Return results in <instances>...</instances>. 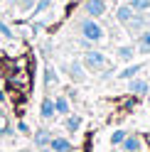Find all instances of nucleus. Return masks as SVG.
<instances>
[{
	"mask_svg": "<svg viewBox=\"0 0 150 152\" xmlns=\"http://www.w3.org/2000/svg\"><path fill=\"white\" fill-rule=\"evenodd\" d=\"M40 115H42V120H52L54 115H57V110H54V101H52V98H42Z\"/></svg>",
	"mask_w": 150,
	"mask_h": 152,
	"instance_id": "nucleus-5",
	"label": "nucleus"
},
{
	"mask_svg": "<svg viewBox=\"0 0 150 152\" xmlns=\"http://www.w3.org/2000/svg\"><path fill=\"white\" fill-rule=\"evenodd\" d=\"M106 0H86L84 3V12L89 17H104L106 15Z\"/></svg>",
	"mask_w": 150,
	"mask_h": 152,
	"instance_id": "nucleus-3",
	"label": "nucleus"
},
{
	"mask_svg": "<svg viewBox=\"0 0 150 152\" xmlns=\"http://www.w3.org/2000/svg\"><path fill=\"white\" fill-rule=\"evenodd\" d=\"M49 142H52V132L49 130H37L35 132V145L37 147H49Z\"/></svg>",
	"mask_w": 150,
	"mask_h": 152,
	"instance_id": "nucleus-9",
	"label": "nucleus"
},
{
	"mask_svg": "<svg viewBox=\"0 0 150 152\" xmlns=\"http://www.w3.org/2000/svg\"><path fill=\"white\" fill-rule=\"evenodd\" d=\"M138 52H140V54H150V30H143V34H140Z\"/></svg>",
	"mask_w": 150,
	"mask_h": 152,
	"instance_id": "nucleus-10",
	"label": "nucleus"
},
{
	"mask_svg": "<svg viewBox=\"0 0 150 152\" xmlns=\"http://www.w3.org/2000/svg\"><path fill=\"white\" fill-rule=\"evenodd\" d=\"M37 152H52V147H40Z\"/></svg>",
	"mask_w": 150,
	"mask_h": 152,
	"instance_id": "nucleus-24",
	"label": "nucleus"
},
{
	"mask_svg": "<svg viewBox=\"0 0 150 152\" xmlns=\"http://www.w3.org/2000/svg\"><path fill=\"white\" fill-rule=\"evenodd\" d=\"M121 145H123V152H140V150H143L140 137H128V135H126V140L121 142Z\"/></svg>",
	"mask_w": 150,
	"mask_h": 152,
	"instance_id": "nucleus-8",
	"label": "nucleus"
},
{
	"mask_svg": "<svg viewBox=\"0 0 150 152\" xmlns=\"http://www.w3.org/2000/svg\"><path fill=\"white\" fill-rule=\"evenodd\" d=\"M17 7H20V10H32V7H35V0H17V3H15Z\"/></svg>",
	"mask_w": 150,
	"mask_h": 152,
	"instance_id": "nucleus-21",
	"label": "nucleus"
},
{
	"mask_svg": "<svg viewBox=\"0 0 150 152\" xmlns=\"http://www.w3.org/2000/svg\"><path fill=\"white\" fill-rule=\"evenodd\" d=\"M54 110H57L59 115H69V101L64 96H57L54 98Z\"/></svg>",
	"mask_w": 150,
	"mask_h": 152,
	"instance_id": "nucleus-12",
	"label": "nucleus"
},
{
	"mask_svg": "<svg viewBox=\"0 0 150 152\" xmlns=\"http://www.w3.org/2000/svg\"><path fill=\"white\" fill-rule=\"evenodd\" d=\"M17 130H20V132H25V135L30 132V128H27V123H25V120H20V123H17Z\"/></svg>",
	"mask_w": 150,
	"mask_h": 152,
	"instance_id": "nucleus-23",
	"label": "nucleus"
},
{
	"mask_svg": "<svg viewBox=\"0 0 150 152\" xmlns=\"http://www.w3.org/2000/svg\"><path fill=\"white\" fill-rule=\"evenodd\" d=\"M69 74H71V79H74V81H81V79H84V71H81V61H74V64L69 66Z\"/></svg>",
	"mask_w": 150,
	"mask_h": 152,
	"instance_id": "nucleus-18",
	"label": "nucleus"
},
{
	"mask_svg": "<svg viewBox=\"0 0 150 152\" xmlns=\"http://www.w3.org/2000/svg\"><path fill=\"white\" fill-rule=\"evenodd\" d=\"M148 81H143V79H130L128 81V91L133 93V96H145L148 93Z\"/></svg>",
	"mask_w": 150,
	"mask_h": 152,
	"instance_id": "nucleus-4",
	"label": "nucleus"
},
{
	"mask_svg": "<svg viewBox=\"0 0 150 152\" xmlns=\"http://www.w3.org/2000/svg\"><path fill=\"white\" fill-rule=\"evenodd\" d=\"M59 79H57V71L54 69H44V86L47 88H52V86H57Z\"/></svg>",
	"mask_w": 150,
	"mask_h": 152,
	"instance_id": "nucleus-14",
	"label": "nucleus"
},
{
	"mask_svg": "<svg viewBox=\"0 0 150 152\" xmlns=\"http://www.w3.org/2000/svg\"><path fill=\"white\" fill-rule=\"evenodd\" d=\"M128 27H130V30H133V32L143 30V27H145V15H143V12H135V15H133V20L128 22Z\"/></svg>",
	"mask_w": 150,
	"mask_h": 152,
	"instance_id": "nucleus-13",
	"label": "nucleus"
},
{
	"mask_svg": "<svg viewBox=\"0 0 150 152\" xmlns=\"http://www.w3.org/2000/svg\"><path fill=\"white\" fill-rule=\"evenodd\" d=\"M0 34L7 37V39H12V37H15V34H12V30H10V27H7L5 22H0Z\"/></svg>",
	"mask_w": 150,
	"mask_h": 152,
	"instance_id": "nucleus-22",
	"label": "nucleus"
},
{
	"mask_svg": "<svg viewBox=\"0 0 150 152\" xmlns=\"http://www.w3.org/2000/svg\"><path fill=\"white\" fill-rule=\"evenodd\" d=\"M133 15H135V10H133L130 5H121L118 12H116V20H118L121 25H128L130 20H133Z\"/></svg>",
	"mask_w": 150,
	"mask_h": 152,
	"instance_id": "nucleus-7",
	"label": "nucleus"
},
{
	"mask_svg": "<svg viewBox=\"0 0 150 152\" xmlns=\"http://www.w3.org/2000/svg\"><path fill=\"white\" fill-rule=\"evenodd\" d=\"M79 30H81V37L86 42H101V39H104V27L96 22V17H86V20H81Z\"/></svg>",
	"mask_w": 150,
	"mask_h": 152,
	"instance_id": "nucleus-1",
	"label": "nucleus"
},
{
	"mask_svg": "<svg viewBox=\"0 0 150 152\" xmlns=\"http://www.w3.org/2000/svg\"><path fill=\"white\" fill-rule=\"evenodd\" d=\"M128 5L133 7L135 12H145V10H150V0H130Z\"/></svg>",
	"mask_w": 150,
	"mask_h": 152,
	"instance_id": "nucleus-16",
	"label": "nucleus"
},
{
	"mask_svg": "<svg viewBox=\"0 0 150 152\" xmlns=\"http://www.w3.org/2000/svg\"><path fill=\"white\" fill-rule=\"evenodd\" d=\"M133 54H135V49H133L130 44H126V47H118V56H121L123 61H130V59H133Z\"/></svg>",
	"mask_w": 150,
	"mask_h": 152,
	"instance_id": "nucleus-17",
	"label": "nucleus"
},
{
	"mask_svg": "<svg viewBox=\"0 0 150 152\" xmlns=\"http://www.w3.org/2000/svg\"><path fill=\"white\" fill-rule=\"evenodd\" d=\"M123 140H126V130H116L113 135H111V142H113V145H121Z\"/></svg>",
	"mask_w": 150,
	"mask_h": 152,
	"instance_id": "nucleus-20",
	"label": "nucleus"
},
{
	"mask_svg": "<svg viewBox=\"0 0 150 152\" xmlns=\"http://www.w3.org/2000/svg\"><path fill=\"white\" fill-rule=\"evenodd\" d=\"M64 125H67L69 132H79V128H81V118H79V115H69Z\"/></svg>",
	"mask_w": 150,
	"mask_h": 152,
	"instance_id": "nucleus-15",
	"label": "nucleus"
},
{
	"mask_svg": "<svg viewBox=\"0 0 150 152\" xmlns=\"http://www.w3.org/2000/svg\"><path fill=\"white\" fill-rule=\"evenodd\" d=\"M84 66H86V69H91V71H101V69L106 66V56H104V52H99V49L86 52V54H84Z\"/></svg>",
	"mask_w": 150,
	"mask_h": 152,
	"instance_id": "nucleus-2",
	"label": "nucleus"
},
{
	"mask_svg": "<svg viewBox=\"0 0 150 152\" xmlns=\"http://www.w3.org/2000/svg\"><path fill=\"white\" fill-rule=\"evenodd\" d=\"M17 152H27V150H17Z\"/></svg>",
	"mask_w": 150,
	"mask_h": 152,
	"instance_id": "nucleus-26",
	"label": "nucleus"
},
{
	"mask_svg": "<svg viewBox=\"0 0 150 152\" xmlns=\"http://www.w3.org/2000/svg\"><path fill=\"white\" fill-rule=\"evenodd\" d=\"M140 69H143L140 64H130V66H126V69L118 74V79H128V81H130V79H135V76H138Z\"/></svg>",
	"mask_w": 150,
	"mask_h": 152,
	"instance_id": "nucleus-11",
	"label": "nucleus"
},
{
	"mask_svg": "<svg viewBox=\"0 0 150 152\" xmlns=\"http://www.w3.org/2000/svg\"><path fill=\"white\" fill-rule=\"evenodd\" d=\"M49 147H52V152H74V145L64 137H52Z\"/></svg>",
	"mask_w": 150,
	"mask_h": 152,
	"instance_id": "nucleus-6",
	"label": "nucleus"
},
{
	"mask_svg": "<svg viewBox=\"0 0 150 152\" xmlns=\"http://www.w3.org/2000/svg\"><path fill=\"white\" fill-rule=\"evenodd\" d=\"M49 5H52V0H37L32 10H35V15H40V12H44V10H47Z\"/></svg>",
	"mask_w": 150,
	"mask_h": 152,
	"instance_id": "nucleus-19",
	"label": "nucleus"
},
{
	"mask_svg": "<svg viewBox=\"0 0 150 152\" xmlns=\"http://www.w3.org/2000/svg\"><path fill=\"white\" fill-rule=\"evenodd\" d=\"M111 152H123V150H111Z\"/></svg>",
	"mask_w": 150,
	"mask_h": 152,
	"instance_id": "nucleus-25",
	"label": "nucleus"
}]
</instances>
